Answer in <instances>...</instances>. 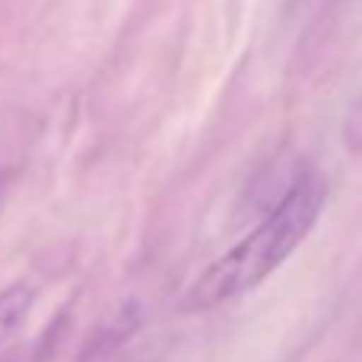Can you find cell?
<instances>
[{
    "label": "cell",
    "mask_w": 362,
    "mask_h": 362,
    "mask_svg": "<svg viewBox=\"0 0 362 362\" xmlns=\"http://www.w3.org/2000/svg\"><path fill=\"white\" fill-rule=\"evenodd\" d=\"M327 204V181L321 172L302 169L293 185L280 194L274 210L223 257L200 270V276L185 289L178 308L187 315L210 312L216 305L257 289L270 274L283 267L312 235Z\"/></svg>",
    "instance_id": "6da1fadb"
},
{
    "label": "cell",
    "mask_w": 362,
    "mask_h": 362,
    "mask_svg": "<svg viewBox=\"0 0 362 362\" xmlns=\"http://www.w3.org/2000/svg\"><path fill=\"white\" fill-rule=\"evenodd\" d=\"M32 299H35V293H32L25 283L6 286L4 293H0V337H10V334L23 325L32 308Z\"/></svg>",
    "instance_id": "7a4b0ae2"
},
{
    "label": "cell",
    "mask_w": 362,
    "mask_h": 362,
    "mask_svg": "<svg viewBox=\"0 0 362 362\" xmlns=\"http://www.w3.org/2000/svg\"><path fill=\"white\" fill-rule=\"evenodd\" d=\"M340 137H344V146L353 153V156H362V95L356 99V105L350 108V115L344 118Z\"/></svg>",
    "instance_id": "3957f363"
}]
</instances>
